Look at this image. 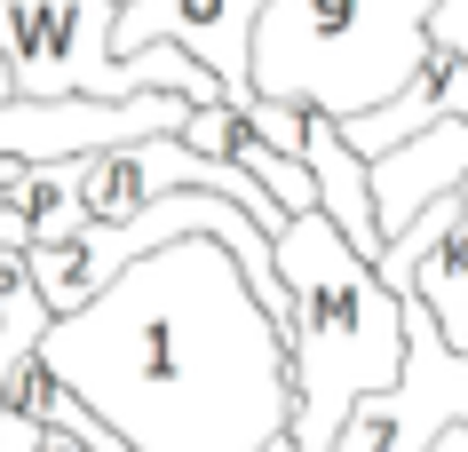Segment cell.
I'll return each instance as SVG.
<instances>
[{
	"instance_id": "11",
	"label": "cell",
	"mask_w": 468,
	"mask_h": 452,
	"mask_svg": "<svg viewBox=\"0 0 468 452\" xmlns=\"http://www.w3.org/2000/svg\"><path fill=\"white\" fill-rule=\"evenodd\" d=\"M40 452H88V445H80L72 428H48V445H40Z\"/></svg>"
},
{
	"instance_id": "5",
	"label": "cell",
	"mask_w": 468,
	"mask_h": 452,
	"mask_svg": "<svg viewBox=\"0 0 468 452\" xmlns=\"http://www.w3.org/2000/svg\"><path fill=\"white\" fill-rule=\"evenodd\" d=\"M271 0H120V56L151 48V40H183L191 56H207L230 88V103H254V25Z\"/></svg>"
},
{
	"instance_id": "6",
	"label": "cell",
	"mask_w": 468,
	"mask_h": 452,
	"mask_svg": "<svg viewBox=\"0 0 468 452\" xmlns=\"http://www.w3.org/2000/svg\"><path fill=\"white\" fill-rule=\"evenodd\" d=\"M468 183V120H437L429 135L397 143L389 159H373V206H381V238L413 223L420 206H437L444 191Z\"/></svg>"
},
{
	"instance_id": "2",
	"label": "cell",
	"mask_w": 468,
	"mask_h": 452,
	"mask_svg": "<svg viewBox=\"0 0 468 452\" xmlns=\"http://www.w3.org/2000/svg\"><path fill=\"white\" fill-rule=\"evenodd\" d=\"M278 270L294 286V318H286L294 445L334 452L349 413L381 389H397V373H405V301L325 206H310L278 230Z\"/></svg>"
},
{
	"instance_id": "10",
	"label": "cell",
	"mask_w": 468,
	"mask_h": 452,
	"mask_svg": "<svg viewBox=\"0 0 468 452\" xmlns=\"http://www.w3.org/2000/svg\"><path fill=\"white\" fill-rule=\"evenodd\" d=\"M40 445H48V421H32V413L8 405L0 413V452H40Z\"/></svg>"
},
{
	"instance_id": "4",
	"label": "cell",
	"mask_w": 468,
	"mask_h": 452,
	"mask_svg": "<svg viewBox=\"0 0 468 452\" xmlns=\"http://www.w3.org/2000/svg\"><path fill=\"white\" fill-rule=\"evenodd\" d=\"M120 0H0L16 96H144V64L112 40Z\"/></svg>"
},
{
	"instance_id": "12",
	"label": "cell",
	"mask_w": 468,
	"mask_h": 452,
	"mask_svg": "<svg viewBox=\"0 0 468 452\" xmlns=\"http://www.w3.org/2000/svg\"><path fill=\"white\" fill-rule=\"evenodd\" d=\"M437 452H468V421L452 428V436H437Z\"/></svg>"
},
{
	"instance_id": "3",
	"label": "cell",
	"mask_w": 468,
	"mask_h": 452,
	"mask_svg": "<svg viewBox=\"0 0 468 452\" xmlns=\"http://www.w3.org/2000/svg\"><path fill=\"white\" fill-rule=\"evenodd\" d=\"M444 0H271L254 25V96L366 120L437 56Z\"/></svg>"
},
{
	"instance_id": "9",
	"label": "cell",
	"mask_w": 468,
	"mask_h": 452,
	"mask_svg": "<svg viewBox=\"0 0 468 452\" xmlns=\"http://www.w3.org/2000/svg\"><path fill=\"white\" fill-rule=\"evenodd\" d=\"M48 326H56V310H48L40 278H32V254H25L16 270L0 278V389H8V373L48 342Z\"/></svg>"
},
{
	"instance_id": "1",
	"label": "cell",
	"mask_w": 468,
	"mask_h": 452,
	"mask_svg": "<svg viewBox=\"0 0 468 452\" xmlns=\"http://www.w3.org/2000/svg\"><path fill=\"white\" fill-rule=\"evenodd\" d=\"M40 357L135 452H262L294 436L286 318L222 238L151 247L56 318Z\"/></svg>"
},
{
	"instance_id": "8",
	"label": "cell",
	"mask_w": 468,
	"mask_h": 452,
	"mask_svg": "<svg viewBox=\"0 0 468 452\" xmlns=\"http://www.w3.org/2000/svg\"><path fill=\"white\" fill-rule=\"evenodd\" d=\"M302 159H310V175H318V206L373 254V262H381L389 238H381V206H373V159H366V151H349L342 120H325V111H310V143H302Z\"/></svg>"
},
{
	"instance_id": "13",
	"label": "cell",
	"mask_w": 468,
	"mask_h": 452,
	"mask_svg": "<svg viewBox=\"0 0 468 452\" xmlns=\"http://www.w3.org/2000/svg\"><path fill=\"white\" fill-rule=\"evenodd\" d=\"M262 452H302V445H294V436H278V445H262Z\"/></svg>"
},
{
	"instance_id": "7",
	"label": "cell",
	"mask_w": 468,
	"mask_h": 452,
	"mask_svg": "<svg viewBox=\"0 0 468 452\" xmlns=\"http://www.w3.org/2000/svg\"><path fill=\"white\" fill-rule=\"evenodd\" d=\"M437 120H468V48H444L420 64V79L405 88V96H389L381 111H366V120H342L349 151H366V159H389L397 143H413V135H429Z\"/></svg>"
}]
</instances>
